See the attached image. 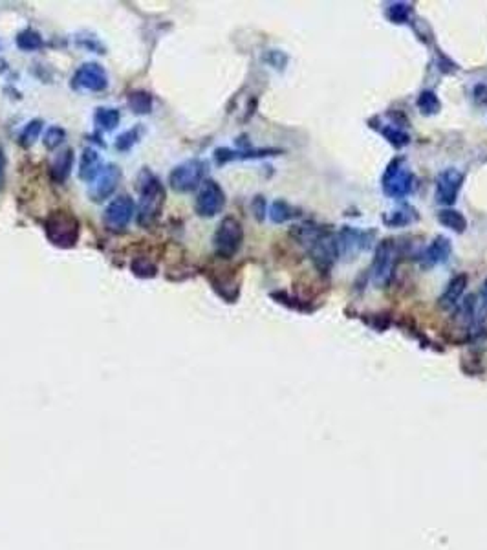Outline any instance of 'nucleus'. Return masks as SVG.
Masks as SVG:
<instances>
[{"mask_svg": "<svg viewBox=\"0 0 487 550\" xmlns=\"http://www.w3.org/2000/svg\"><path fill=\"white\" fill-rule=\"evenodd\" d=\"M6 184V154L4 149L0 147V189L4 187Z\"/></svg>", "mask_w": 487, "mask_h": 550, "instance_id": "obj_33", "label": "nucleus"}, {"mask_svg": "<svg viewBox=\"0 0 487 550\" xmlns=\"http://www.w3.org/2000/svg\"><path fill=\"white\" fill-rule=\"evenodd\" d=\"M42 120H31L30 123L22 129L21 132V145L22 147H31L33 143H35L37 140H39V136H41L42 132Z\"/></svg>", "mask_w": 487, "mask_h": 550, "instance_id": "obj_25", "label": "nucleus"}, {"mask_svg": "<svg viewBox=\"0 0 487 550\" xmlns=\"http://www.w3.org/2000/svg\"><path fill=\"white\" fill-rule=\"evenodd\" d=\"M140 134H141V129L140 127H134V129L130 130H125L123 134L118 136V140H116V149L121 152H127L130 151L132 147L140 141Z\"/></svg>", "mask_w": 487, "mask_h": 550, "instance_id": "obj_26", "label": "nucleus"}, {"mask_svg": "<svg viewBox=\"0 0 487 550\" xmlns=\"http://www.w3.org/2000/svg\"><path fill=\"white\" fill-rule=\"evenodd\" d=\"M472 99L477 105H486L487 103V87L486 85H477L472 90Z\"/></svg>", "mask_w": 487, "mask_h": 550, "instance_id": "obj_32", "label": "nucleus"}, {"mask_svg": "<svg viewBox=\"0 0 487 550\" xmlns=\"http://www.w3.org/2000/svg\"><path fill=\"white\" fill-rule=\"evenodd\" d=\"M66 140V132H64V129L62 127H50V129L46 130V134H44V147L46 149H50V151H53V149H57L59 145H61L62 141Z\"/></svg>", "mask_w": 487, "mask_h": 550, "instance_id": "obj_29", "label": "nucleus"}, {"mask_svg": "<svg viewBox=\"0 0 487 550\" xmlns=\"http://www.w3.org/2000/svg\"><path fill=\"white\" fill-rule=\"evenodd\" d=\"M438 220L445 228L452 229L457 233H463L467 228V218L460 211H457V209H441L440 213H438Z\"/></svg>", "mask_w": 487, "mask_h": 550, "instance_id": "obj_19", "label": "nucleus"}, {"mask_svg": "<svg viewBox=\"0 0 487 550\" xmlns=\"http://www.w3.org/2000/svg\"><path fill=\"white\" fill-rule=\"evenodd\" d=\"M132 217H134V202L127 195H121L107 206L103 213V224L110 231H123Z\"/></svg>", "mask_w": 487, "mask_h": 550, "instance_id": "obj_9", "label": "nucleus"}, {"mask_svg": "<svg viewBox=\"0 0 487 550\" xmlns=\"http://www.w3.org/2000/svg\"><path fill=\"white\" fill-rule=\"evenodd\" d=\"M308 251H310V257L317 270L322 272V274H328L332 270V266L336 265V260L339 259L336 235L324 229L317 239H313L308 245Z\"/></svg>", "mask_w": 487, "mask_h": 550, "instance_id": "obj_8", "label": "nucleus"}, {"mask_svg": "<svg viewBox=\"0 0 487 550\" xmlns=\"http://www.w3.org/2000/svg\"><path fill=\"white\" fill-rule=\"evenodd\" d=\"M467 283H469V279H467L466 274H460L457 275V277H452V279L449 281V285L445 286L443 294L440 296V299H438L440 308H443V310H452V308H457V306L461 303L463 294H466Z\"/></svg>", "mask_w": 487, "mask_h": 550, "instance_id": "obj_15", "label": "nucleus"}, {"mask_svg": "<svg viewBox=\"0 0 487 550\" xmlns=\"http://www.w3.org/2000/svg\"><path fill=\"white\" fill-rule=\"evenodd\" d=\"M44 233L53 246L73 248L79 240V220L64 209L52 211L44 220Z\"/></svg>", "mask_w": 487, "mask_h": 550, "instance_id": "obj_2", "label": "nucleus"}, {"mask_svg": "<svg viewBox=\"0 0 487 550\" xmlns=\"http://www.w3.org/2000/svg\"><path fill=\"white\" fill-rule=\"evenodd\" d=\"M452 254V245L451 240L440 235L436 237L432 242L425 248V251L420 255V260L423 268H432L436 265H441V263H447L449 257Z\"/></svg>", "mask_w": 487, "mask_h": 550, "instance_id": "obj_14", "label": "nucleus"}, {"mask_svg": "<svg viewBox=\"0 0 487 550\" xmlns=\"http://www.w3.org/2000/svg\"><path fill=\"white\" fill-rule=\"evenodd\" d=\"M129 107L136 114H149L152 110V96L145 90H136L129 96Z\"/></svg>", "mask_w": 487, "mask_h": 550, "instance_id": "obj_22", "label": "nucleus"}, {"mask_svg": "<svg viewBox=\"0 0 487 550\" xmlns=\"http://www.w3.org/2000/svg\"><path fill=\"white\" fill-rule=\"evenodd\" d=\"M398 263V248L394 240H383L376 248L372 259V268H370V279H372L376 288H385L392 281V275Z\"/></svg>", "mask_w": 487, "mask_h": 550, "instance_id": "obj_4", "label": "nucleus"}, {"mask_svg": "<svg viewBox=\"0 0 487 550\" xmlns=\"http://www.w3.org/2000/svg\"><path fill=\"white\" fill-rule=\"evenodd\" d=\"M244 240L242 224L233 217H226L220 222L218 229L214 231L213 246L218 257L222 259H231L240 249Z\"/></svg>", "mask_w": 487, "mask_h": 550, "instance_id": "obj_5", "label": "nucleus"}, {"mask_svg": "<svg viewBox=\"0 0 487 550\" xmlns=\"http://www.w3.org/2000/svg\"><path fill=\"white\" fill-rule=\"evenodd\" d=\"M440 107H441L440 99H438V96H436L432 90H425V92L420 94V98H418V109L421 110V114L425 116L438 114Z\"/></svg>", "mask_w": 487, "mask_h": 550, "instance_id": "obj_24", "label": "nucleus"}, {"mask_svg": "<svg viewBox=\"0 0 487 550\" xmlns=\"http://www.w3.org/2000/svg\"><path fill=\"white\" fill-rule=\"evenodd\" d=\"M374 235H376L374 231H363V229L352 228V226L341 228V231L336 235L339 259H342L344 263L358 259L359 255L370 248Z\"/></svg>", "mask_w": 487, "mask_h": 550, "instance_id": "obj_6", "label": "nucleus"}, {"mask_svg": "<svg viewBox=\"0 0 487 550\" xmlns=\"http://www.w3.org/2000/svg\"><path fill=\"white\" fill-rule=\"evenodd\" d=\"M73 87L90 90V92H103L109 87L107 70L98 62H84L73 76Z\"/></svg>", "mask_w": 487, "mask_h": 550, "instance_id": "obj_11", "label": "nucleus"}, {"mask_svg": "<svg viewBox=\"0 0 487 550\" xmlns=\"http://www.w3.org/2000/svg\"><path fill=\"white\" fill-rule=\"evenodd\" d=\"M381 132H383L385 138H387L394 147H405L410 143V136L407 134V132H403L401 129H398V127L387 125V127H383Z\"/></svg>", "mask_w": 487, "mask_h": 550, "instance_id": "obj_27", "label": "nucleus"}, {"mask_svg": "<svg viewBox=\"0 0 487 550\" xmlns=\"http://www.w3.org/2000/svg\"><path fill=\"white\" fill-rule=\"evenodd\" d=\"M297 209L291 208L286 200H275L270 208V218L275 224H284L297 217Z\"/></svg>", "mask_w": 487, "mask_h": 550, "instance_id": "obj_21", "label": "nucleus"}, {"mask_svg": "<svg viewBox=\"0 0 487 550\" xmlns=\"http://www.w3.org/2000/svg\"><path fill=\"white\" fill-rule=\"evenodd\" d=\"M130 268H132V272H134L138 277H143V279H151V277H154L156 275V265L154 263H151L149 259H145V257H138V259L132 260V265H130Z\"/></svg>", "mask_w": 487, "mask_h": 550, "instance_id": "obj_28", "label": "nucleus"}, {"mask_svg": "<svg viewBox=\"0 0 487 550\" xmlns=\"http://www.w3.org/2000/svg\"><path fill=\"white\" fill-rule=\"evenodd\" d=\"M385 224L390 228H401V226H409L414 220H418L416 209L410 206H401L399 209H394L392 213H389L387 217H383Z\"/></svg>", "mask_w": 487, "mask_h": 550, "instance_id": "obj_18", "label": "nucleus"}, {"mask_svg": "<svg viewBox=\"0 0 487 550\" xmlns=\"http://www.w3.org/2000/svg\"><path fill=\"white\" fill-rule=\"evenodd\" d=\"M387 17L396 24H403V22L409 21L410 6L405 4V2H396L387 10Z\"/></svg>", "mask_w": 487, "mask_h": 550, "instance_id": "obj_30", "label": "nucleus"}, {"mask_svg": "<svg viewBox=\"0 0 487 550\" xmlns=\"http://www.w3.org/2000/svg\"><path fill=\"white\" fill-rule=\"evenodd\" d=\"M120 180L121 169L114 166V163H109V166L101 169L98 178L93 180L92 187H90V198L93 202H103V200L110 198L114 195L116 187L120 186Z\"/></svg>", "mask_w": 487, "mask_h": 550, "instance_id": "obj_13", "label": "nucleus"}, {"mask_svg": "<svg viewBox=\"0 0 487 550\" xmlns=\"http://www.w3.org/2000/svg\"><path fill=\"white\" fill-rule=\"evenodd\" d=\"M93 121L103 130H114L120 123V110L110 107H99L93 114Z\"/></svg>", "mask_w": 487, "mask_h": 550, "instance_id": "obj_20", "label": "nucleus"}, {"mask_svg": "<svg viewBox=\"0 0 487 550\" xmlns=\"http://www.w3.org/2000/svg\"><path fill=\"white\" fill-rule=\"evenodd\" d=\"M463 175L458 169H445L436 177V200L443 206H452L460 193Z\"/></svg>", "mask_w": 487, "mask_h": 550, "instance_id": "obj_12", "label": "nucleus"}, {"mask_svg": "<svg viewBox=\"0 0 487 550\" xmlns=\"http://www.w3.org/2000/svg\"><path fill=\"white\" fill-rule=\"evenodd\" d=\"M223 206H226V195H223L222 187L218 186L214 180L203 182L202 189H200L196 197V204H194L196 213L205 218L214 217V215L222 211Z\"/></svg>", "mask_w": 487, "mask_h": 550, "instance_id": "obj_10", "label": "nucleus"}, {"mask_svg": "<svg viewBox=\"0 0 487 550\" xmlns=\"http://www.w3.org/2000/svg\"><path fill=\"white\" fill-rule=\"evenodd\" d=\"M73 166V151L72 149H64V151L59 152L55 156L52 166V177L57 180V182H64L68 177H70V171H72Z\"/></svg>", "mask_w": 487, "mask_h": 550, "instance_id": "obj_17", "label": "nucleus"}, {"mask_svg": "<svg viewBox=\"0 0 487 550\" xmlns=\"http://www.w3.org/2000/svg\"><path fill=\"white\" fill-rule=\"evenodd\" d=\"M482 305H484V310L487 312V279L484 281V286H482Z\"/></svg>", "mask_w": 487, "mask_h": 550, "instance_id": "obj_34", "label": "nucleus"}, {"mask_svg": "<svg viewBox=\"0 0 487 550\" xmlns=\"http://www.w3.org/2000/svg\"><path fill=\"white\" fill-rule=\"evenodd\" d=\"M251 208H253L255 217L259 218V220H264V215H266V200H264V197H255L253 198V204H251Z\"/></svg>", "mask_w": 487, "mask_h": 550, "instance_id": "obj_31", "label": "nucleus"}, {"mask_svg": "<svg viewBox=\"0 0 487 550\" xmlns=\"http://www.w3.org/2000/svg\"><path fill=\"white\" fill-rule=\"evenodd\" d=\"M17 46L22 52H35L42 48V37L35 30H24L17 35Z\"/></svg>", "mask_w": 487, "mask_h": 550, "instance_id": "obj_23", "label": "nucleus"}, {"mask_svg": "<svg viewBox=\"0 0 487 550\" xmlns=\"http://www.w3.org/2000/svg\"><path fill=\"white\" fill-rule=\"evenodd\" d=\"M101 158H99L98 151H93L90 147H86L83 151V158L79 163V178L83 182H93L98 175L101 172Z\"/></svg>", "mask_w": 487, "mask_h": 550, "instance_id": "obj_16", "label": "nucleus"}, {"mask_svg": "<svg viewBox=\"0 0 487 550\" xmlns=\"http://www.w3.org/2000/svg\"><path fill=\"white\" fill-rule=\"evenodd\" d=\"M208 171V163L203 160H187L180 166H176L172 169L171 177H169V184L174 191L178 193H189L194 191L200 184H202L203 177Z\"/></svg>", "mask_w": 487, "mask_h": 550, "instance_id": "obj_7", "label": "nucleus"}, {"mask_svg": "<svg viewBox=\"0 0 487 550\" xmlns=\"http://www.w3.org/2000/svg\"><path fill=\"white\" fill-rule=\"evenodd\" d=\"M140 209H138V222L140 226H151L156 218L160 217L165 191L163 186L151 171H143L140 175Z\"/></svg>", "mask_w": 487, "mask_h": 550, "instance_id": "obj_1", "label": "nucleus"}, {"mask_svg": "<svg viewBox=\"0 0 487 550\" xmlns=\"http://www.w3.org/2000/svg\"><path fill=\"white\" fill-rule=\"evenodd\" d=\"M381 186L387 197L405 198L414 189V175L407 166L405 158H394L390 161L381 178Z\"/></svg>", "mask_w": 487, "mask_h": 550, "instance_id": "obj_3", "label": "nucleus"}]
</instances>
